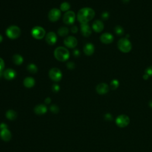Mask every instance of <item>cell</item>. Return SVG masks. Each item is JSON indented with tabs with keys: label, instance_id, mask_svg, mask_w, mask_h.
<instances>
[{
	"label": "cell",
	"instance_id": "cell-1",
	"mask_svg": "<svg viewBox=\"0 0 152 152\" xmlns=\"http://www.w3.org/2000/svg\"><path fill=\"white\" fill-rule=\"evenodd\" d=\"M94 15L95 12L93 9L89 7H84L78 11L77 18L81 24H87L94 18Z\"/></svg>",
	"mask_w": 152,
	"mask_h": 152
},
{
	"label": "cell",
	"instance_id": "cell-2",
	"mask_svg": "<svg viewBox=\"0 0 152 152\" xmlns=\"http://www.w3.org/2000/svg\"><path fill=\"white\" fill-rule=\"evenodd\" d=\"M54 57L58 61L64 62L70 58V52L68 50L63 46L57 48L54 51Z\"/></svg>",
	"mask_w": 152,
	"mask_h": 152
},
{
	"label": "cell",
	"instance_id": "cell-3",
	"mask_svg": "<svg viewBox=\"0 0 152 152\" xmlns=\"http://www.w3.org/2000/svg\"><path fill=\"white\" fill-rule=\"evenodd\" d=\"M118 48L120 51L124 53H128L132 49V44L127 37L120 39L118 42Z\"/></svg>",
	"mask_w": 152,
	"mask_h": 152
},
{
	"label": "cell",
	"instance_id": "cell-4",
	"mask_svg": "<svg viewBox=\"0 0 152 152\" xmlns=\"http://www.w3.org/2000/svg\"><path fill=\"white\" fill-rule=\"evenodd\" d=\"M21 30L17 26L12 25L9 26L6 30L7 36L11 39H16L21 35Z\"/></svg>",
	"mask_w": 152,
	"mask_h": 152
},
{
	"label": "cell",
	"instance_id": "cell-5",
	"mask_svg": "<svg viewBox=\"0 0 152 152\" xmlns=\"http://www.w3.org/2000/svg\"><path fill=\"white\" fill-rule=\"evenodd\" d=\"M31 35L37 40L42 39L46 36V31L41 26H35L31 30Z\"/></svg>",
	"mask_w": 152,
	"mask_h": 152
},
{
	"label": "cell",
	"instance_id": "cell-6",
	"mask_svg": "<svg viewBox=\"0 0 152 152\" xmlns=\"http://www.w3.org/2000/svg\"><path fill=\"white\" fill-rule=\"evenodd\" d=\"M49 77L52 81L58 82L62 78V73L59 68H52L49 71Z\"/></svg>",
	"mask_w": 152,
	"mask_h": 152
},
{
	"label": "cell",
	"instance_id": "cell-7",
	"mask_svg": "<svg viewBox=\"0 0 152 152\" xmlns=\"http://www.w3.org/2000/svg\"><path fill=\"white\" fill-rule=\"evenodd\" d=\"M76 20V14L73 11H68L63 16V21L67 25H73Z\"/></svg>",
	"mask_w": 152,
	"mask_h": 152
},
{
	"label": "cell",
	"instance_id": "cell-8",
	"mask_svg": "<svg viewBox=\"0 0 152 152\" xmlns=\"http://www.w3.org/2000/svg\"><path fill=\"white\" fill-rule=\"evenodd\" d=\"M61 16V11L60 9H51L48 13V19L51 22L57 21Z\"/></svg>",
	"mask_w": 152,
	"mask_h": 152
},
{
	"label": "cell",
	"instance_id": "cell-9",
	"mask_svg": "<svg viewBox=\"0 0 152 152\" xmlns=\"http://www.w3.org/2000/svg\"><path fill=\"white\" fill-rule=\"evenodd\" d=\"M130 123V118L126 115H121L118 117L116 119V124L117 125L123 128L128 125Z\"/></svg>",
	"mask_w": 152,
	"mask_h": 152
},
{
	"label": "cell",
	"instance_id": "cell-10",
	"mask_svg": "<svg viewBox=\"0 0 152 152\" xmlns=\"http://www.w3.org/2000/svg\"><path fill=\"white\" fill-rule=\"evenodd\" d=\"M64 44L68 48L73 49L77 46L78 41L77 39L75 37L69 36L65 38L64 41Z\"/></svg>",
	"mask_w": 152,
	"mask_h": 152
},
{
	"label": "cell",
	"instance_id": "cell-11",
	"mask_svg": "<svg viewBox=\"0 0 152 152\" xmlns=\"http://www.w3.org/2000/svg\"><path fill=\"white\" fill-rule=\"evenodd\" d=\"M57 40L58 37L57 35L53 31H50L45 36V41L46 43L51 46H52L57 43Z\"/></svg>",
	"mask_w": 152,
	"mask_h": 152
},
{
	"label": "cell",
	"instance_id": "cell-12",
	"mask_svg": "<svg viewBox=\"0 0 152 152\" xmlns=\"http://www.w3.org/2000/svg\"><path fill=\"white\" fill-rule=\"evenodd\" d=\"M3 77L5 79L7 80H11L15 78L17 76V73L15 70L12 68H7L5 71H3Z\"/></svg>",
	"mask_w": 152,
	"mask_h": 152
},
{
	"label": "cell",
	"instance_id": "cell-13",
	"mask_svg": "<svg viewBox=\"0 0 152 152\" xmlns=\"http://www.w3.org/2000/svg\"><path fill=\"white\" fill-rule=\"evenodd\" d=\"M114 36L109 33L102 34L100 37V41L104 44H109L114 41Z\"/></svg>",
	"mask_w": 152,
	"mask_h": 152
},
{
	"label": "cell",
	"instance_id": "cell-14",
	"mask_svg": "<svg viewBox=\"0 0 152 152\" xmlns=\"http://www.w3.org/2000/svg\"><path fill=\"white\" fill-rule=\"evenodd\" d=\"M81 33L84 37H89L92 34V29L88 24H81Z\"/></svg>",
	"mask_w": 152,
	"mask_h": 152
},
{
	"label": "cell",
	"instance_id": "cell-15",
	"mask_svg": "<svg viewBox=\"0 0 152 152\" xmlns=\"http://www.w3.org/2000/svg\"><path fill=\"white\" fill-rule=\"evenodd\" d=\"M96 90L99 94H105L109 91V86L105 83H101L96 86Z\"/></svg>",
	"mask_w": 152,
	"mask_h": 152
},
{
	"label": "cell",
	"instance_id": "cell-16",
	"mask_svg": "<svg viewBox=\"0 0 152 152\" xmlns=\"http://www.w3.org/2000/svg\"><path fill=\"white\" fill-rule=\"evenodd\" d=\"M92 28L95 32L100 33V32H101V31H103V30L104 29L103 23L99 20H96L93 23Z\"/></svg>",
	"mask_w": 152,
	"mask_h": 152
},
{
	"label": "cell",
	"instance_id": "cell-17",
	"mask_svg": "<svg viewBox=\"0 0 152 152\" xmlns=\"http://www.w3.org/2000/svg\"><path fill=\"white\" fill-rule=\"evenodd\" d=\"M83 51L87 56L92 55L94 52V46L93 44L91 43L86 44L83 48Z\"/></svg>",
	"mask_w": 152,
	"mask_h": 152
},
{
	"label": "cell",
	"instance_id": "cell-18",
	"mask_svg": "<svg viewBox=\"0 0 152 152\" xmlns=\"http://www.w3.org/2000/svg\"><path fill=\"white\" fill-rule=\"evenodd\" d=\"M0 137L4 141H9L11 139V133L8 129L3 130L0 132Z\"/></svg>",
	"mask_w": 152,
	"mask_h": 152
},
{
	"label": "cell",
	"instance_id": "cell-19",
	"mask_svg": "<svg viewBox=\"0 0 152 152\" xmlns=\"http://www.w3.org/2000/svg\"><path fill=\"white\" fill-rule=\"evenodd\" d=\"M47 107L43 104L38 105L34 108L35 112L37 115H43L47 112Z\"/></svg>",
	"mask_w": 152,
	"mask_h": 152
},
{
	"label": "cell",
	"instance_id": "cell-20",
	"mask_svg": "<svg viewBox=\"0 0 152 152\" xmlns=\"http://www.w3.org/2000/svg\"><path fill=\"white\" fill-rule=\"evenodd\" d=\"M23 84L27 88L33 87L35 84V79L31 77H27L24 79Z\"/></svg>",
	"mask_w": 152,
	"mask_h": 152
},
{
	"label": "cell",
	"instance_id": "cell-21",
	"mask_svg": "<svg viewBox=\"0 0 152 152\" xmlns=\"http://www.w3.org/2000/svg\"><path fill=\"white\" fill-rule=\"evenodd\" d=\"M12 60L14 64L17 66H20L23 62V58L20 54H15L13 56Z\"/></svg>",
	"mask_w": 152,
	"mask_h": 152
},
{
	"label": "cell",
	"instance_id": "cell-22",
	"mask_svg": "<svg viewBox=\"0 0 152 152\" xmlns=\"http://www.w3.org/2000/svg\"><path fill=\"white\" fill-rule=\"evenodd\" d=\"M69 33V29L67 27H61L58 30V34L61 37L67 36Z\"/></svg>",
	"mask_w": 152,
	"mask_h": 152
},
{
	"label": "cell",
	"instance_id": "cell-23",
	"mask_svg": "<svg viewBox=\"0 0 152 152\" xmlns=\"http://www.w3.org/2000/svg\"><path fill=\"white\" fill-rule=\"evenodd\" d=\"M6 117L9 120H14L17 118V113L12 109H10L6 112Z\"/></svg>",
	"mask_w": 152,
	"mask_h": 152
},
{
	"label": "cell",
	"instance_id": "cell-24",
	"mask_svg": "<svg viewBox=\"0 0 152 152\" xmlns=\"http://www.w3.org/2000/svg\"><path fill=\"white\" fill-rule=\"evenodd\" d=\"M27 70L29 72V73L31 74H36L37 72V67L35 64H29L27 66Z\"/></svg>",
	"mask_w": 152,
	"mask_h": 152
},
{
	"label": "cell",
	"instance_id": "cell-25",
	"mask_svg": "<svg viewBox=\"0 0 152 152\" xmlns=\"http://www.w3.org/2000/svg\"><path fill=\"white\" fill-rule=\"evenodd\" d=\"M70 9V4L68 2H64L60 5V10L63 12H67Z\"/></svg>",
	"mask_w": 152,
	"mask_h": 152
},
{
	"label": "cell",
	"instance_id": "cell-26",
	"mask_svg": "<svg viewBox=\"0 0 152 152\" xmlns=\"http://www.w3.org/2000/svg\"><path fill=\"white\" fill-rule=\"evenodd\" d=\"M115 33L118 36H123L124 33V30L121 26H117L114 28Z\"/></svg>",
	"mask_w": 152,
	"mask_h": 152
},
{
	"label": "cell",
	"instance_id": "cell-27",
	"mask_svg": "<svg viewBox=\"0 0 152 152\" xmlns=\"http://www.w3.org/2000/svg\"><path fill=\"white\" fill-rule=\"evenodd\" d=\"M119 85V83L118 80H116V79L113 80L110 82V88L112 90L117 89V88L118 87Z\"/></svg>",
	"mask_w": 152,
	"mask_h": 152
},
{
	"label": "cell",
	"instance_id": "cell-28",
	"mask_svg": "<svg viewBox=\"0 0 152 152\" xmlns=\"http://www.w3.org/2000/svg\"><path fill=\"white\" fill-rule=\"evenodd\" d=\"M50 109H51V112H52L54 113V114H57L59 112L58 107L57 105H51V107H50Z\"/></svg>",
	"mask_w": 152,
	"mask_h": 152
},
{
	"label": "cell",
	"instance_id": "cell-29",
	"mask_svg": "<svg viewBox=\"0 0 152 152\" xmlns=\"http://www.w3.org/2000/svg\"><path fill=\"white\" fill-rule=\"evenodd\" d=\"M67 67L69 70H73L75 68V64L73 62H69L67 64Z\"/></svg>",
	"mask_w": 152,
	"mask_h": 152
},
{
	"label": "cell",
	"instance_id": "cell-30",
	"mask_svg": "<svg viewBox=\"0 0 152 152\" xmlns=\"http://www.w3.org/2000/svg\"><path fill=\"white\" fill-rule=\"evenodd\" d=\"M5 67V62L1 58H0V72H3Z\"/></svg>",
	"mask_w": 152,
	"mask_h": 152
},
{
	"label": "cell",
	"instance_id": "cell-31",
	"mask_svg": "<svg viewBox=\"0 0 152 152\" xmlns=\"http://www.w3.org/2000/svg\"><path fill=\"white\" fill-rule=\"evenodd\" d=\"M145 74H147L149 77L152 76V66H150L146 68L145 71Z\"/></svg>",
	"mask_w": 152,
	"mask_h": 152
},
{
	"label": "cell",
	"instance_id": "cell-32",
	"mask_svg": "<svg viewBox=\"0 0 152 152\" xmlns=\"http://www.w3.org/2000/svg\"><path fill=\"white\" fill-rule=\"evenodd\" d=\"M109 17V13L108 11H104L102 14V18L103 20H107Z\"/></svg>",
	"mask_w": 152,
	"mask_h": 152
},
{
	"label": "cell",
	"instance_id": "cell-33",
	"mask_svg": "<svg viewBox=\"0 0 152 152\" xmlns=\"http://www.w3.org/2000/svg\"><path fill=\"white\" fill-rule=\"evenodd\" d=\"M60 89V87L59 86V85L55 84H54L53 86H52V90L54 92H58Z\"/></svg>",
	"mask_w": 152,
	"mask_h": 152
},
{
	"label": "cell",
	"instance_id": "cell-34",
	"mask_svg": "<svg viewBox=\"0 0 152 152\" xmlns=\"http://www.w3.org/2000/svg\"><path fill=\"white\" fill-rule=\"evenodd\" d=\"M71 31L72 33H76L78 31V27L76 26H72V27L71 28Z\"/></svg>",
	"mask_w": 152,
	"mask_h": 152
},
{
	"label": "cell",
	"instance_id": "cell-35",
	"mask_svg": "<svg viewBox=\"0 0 152 152\" xmlns=\"http://www.w3.org/2000/svg\"><path fill=\"white\" fill-rule=\"evenodd\" d=\"M7 128H8V126L5 123H1V124H0V130H1L7 129Z\"/></svg>",
	"mask_w": 152,
	"mask_h": 152
},
{
	"label": "cell",
	"instance_id": "cell-36",
	"mask_svg": "<svg viewBox=\"0 0 152 152\" xmlns=\"http://www.w3.org/2000/svg\"><path fill=\"white\" fill-rule=\"evenodd\" d=\"M73 54L74 55V56H76V57H78V56H80V51L78 50H75L73 51Z\"/></svg>",
	"mask_w": 152,
	"mask_h": 152
},
{
	"label": "cell",
	"instance_id": "cell-37",
	"mask_svg": "<svg viewBox=\"0 0 152 152\" xmlns=\"http://www.w3.org/2000/svg\"><path fill=\"white\" fill-rule=\"evenodd\" d=\"M105 119H107V120H112V116L110 114H106L105 115Z\"/></svg>",
	"mask_w": 152,
	"mask_h": 152
},
{
	"label": "cell",
	"instance_id": "cell-38",
	"mask_svg": "<svg viewBox=\"0 0 152 152\" xmlns=\"http://www.w3.org/2000/svg\"><path fill=\"white\" fill-rule=\"evenodd\" d=\"M51 102V99L50 98H46L45 100V102L46 104H49V103H50Z\"/></svg>",
	"mask_w": 152,
	"mask_h": 152
},
{
	"label": "cell",
	"instance_id": "cell-39",
	"mask_svg": "<svg viewBox=\"0 0 152 152\" xmlns=\"http://www.w3.org/2000/svg\"><path fill=\"white\" fill-rule=\"evenodd\" d=\"M143 78H144V79H145V80H147V79L149 78V76H148L147 74H144V75H143Z\"/></svg>",
	"mask_w": 152,
	"mask_h": 152
},
{
	"label": "cell",
	"instance_id": "cell-40",
	"mask_svg": "<svg viewBox=\"0 0 152 152\" xmlns=\"http://www.w3.org/2000/svg\"><path fill=\"white\" fill-rule=\"evenodd\" d=\"M3 37L2 35L0 34V43L3 42Z\"/></svg>",
	"mask_w": 152,
	"mask_h": 152
},
{
	"label": "cell",
	"instance_id": "cell-41",
	"mask_svg": "<svg viewBox=\"0 0 152 152\" xmlns=\"http://www.w3.org/2000/svg\"><path fill=\"white\" fill-rule=\"evenodd\" d=\"M122 1L124 3H129L130 0H122Z\"/></svg>",
	"mask_w": 152,
	"mask_h": 152
},
{
	"label": "cell",
	"instance_id": "cell-42",
	"mask_svg": "<svg viewBox=\"0 0 152 152\" xmlns=\"http://www.w3.org/2000/svg\"><path fill=\"white\" fill-rule=\"evenodd\" d=\"M149 105H150V106L151 108H152V100L150 101V102H149Z\"/></svg>",
	"mask_w": 152,
	"mask_h": 152
},
{
	"label": "cell",
	"instance_id": "cell-43",
	"mask_svg": "<svg viewBox=\"0 0 152 152\" xmlns=\"http://www.w3.org/2000/svg\"><path fill=\"white\" fill-rule=\"evenodd\" d=\"M3 72H0V78H1V76H3Z\"/></svg>",
	"mask_w": 152,
	"mask_h": 152
}]
</instances>
